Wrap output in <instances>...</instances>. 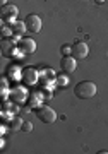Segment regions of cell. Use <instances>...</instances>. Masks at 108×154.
<instances>
[{"mask_svg": "<svg viewBox=\"0 0 108 154\" xmlns=\"http://www.w3.org/2000/svg\"><path fill=\"white\" fill-rule=\"evenodd\" d=\"M9 4V0H0V5H7Z\"/></svg>", "mask_w": 108, "mask_h": 154, "instance_id": "21", "label": "cell"}, {"mask_svg": "<svg viewBox=\"0 0 108 154\" xmlns=\"http://www.w3.org/2000/svg\"><path fill=\"white\" fill-rule=\"evenodd\" d=\"M40 79H41V75H40V70L36 67H26L22 72V81L26 86H36L40 82Z\"/></svg>", "mask_w": 108, "mask_h": 154, "instance_id": "5", "label": "cell"}, {"mask_svg": "<svg viewBox=\"0 0 108 154\" xmlns=\"http://www.w3.org/2000/svg\"><path fill=\"white\" fill-rule=\"evenodd\" d=\"M22 72H24V69L19 63H12V65L7 67V77H9V81H12V82H21Z\"/></svg>", "mask_w": 108, "mask_h": 154, "instance_id": "9", "label": "cell"}, {"mask_svg": "<svg viewBox=\"0 0 108 154\" xmlns=\"http://www.w3.org/2000/svg\"><path fill=\"white\" fill-rule=\"evenodd\" d=\"M45 94L43 91H38V93H29V98H27V105L31 108H38L40 105H43Z\"/></svg>", "mask_w": 108, "mask_h": 154, "instance_id": "12", "label": "cell"}, {"mask_svg": "<svg viewBox=\"0 0 108 154\" xmlns=\"http://www.w3.org/2000/svg\"><path fill=\"white\" fill-rule=\"evenodd\" d=\"M11 82H9V77L4 75L2 77V81H0V93H2V99L5 101V99L11 98Z\"/></svg>", "mask_w": 108, "mask_h": 154, "instance_id": "13", "label": "cell"}, {"mask_svg": "<svg viewBox=\"0 0 108 154\" xmlns=\"http://www.w3.org/2000/svg\"><path fill=\"white\" fill-rule=\"evenodd\" d=\"M89 53V46L86 41H76L72 45V57H76L79 60H84Z\"/></svg>", "mask_w": 108, "mask_h": 154, "instance_id": "7", "label": "cell"}, {"mask_svg": "<svg viewBox=\"0 0 108 154\" xmlns=\"http://www.w3.org/2000/svg\"><path fill=\"white\" fill-rule=\"evenodd\" d=\"M27 98H29V91H27L22 84H16V86L11 89V99L14 103H17V105L27 103Z\"/></svg>", "mask_w": 108, "mask_h": 154, "instance_id": "4", "label": "cell"}, {"mask_svg": "<svg viewBox=\"0 0 108 154\" xmlns=\"http://www.w3.org/2000/svg\"><path fill=\"white\" fill-rule=\"evenodd\" d=\"M5 134H7V125H5V123H2V127H0V135H4V137H5Z\"/></svg>", "mask_w": 108, "mask_h": 154, "instance_id": "19", "label": "cell"}, {"mask_svg": "<svg viewBox=\"0 0 108 154\" xmlns=\"http://www.w3.org/2000/svg\"><path fill=\"white\" fill-rule=\"evenodd\" d=\"M17 14H19V9L14 4H7V5H2L0 9V16H2V22H7V24H14L17 21Z\"/></svg>", "mask_w": 108, "mask_h": 154, "instance_id": "3", "label": "cell"}, {"mask_svg": "<svg viewBox=\"0 0 108 154\" xmlns=\"http://www.w3.org/2000/svg\"><path fill=\"white\" fill-rule=\"evenodd\" d=\"M60 53L64 57L72 55V45H62V46H60Z\"/></svg>", "mask_w": 108, "mask_h": 154, "instance_id": "17", "label": "cell"}, {"mask_svg": "<svg viewBox=\"0 0 108 154\" xmlns=\"http://www.w3.org/2000/svg\"><path fill=\"white\" fill-rule=\"evenodd\" d=\"M55 81H57V86H59V88H67L69 82H70L69 74H65V72H64V74H60V75H57Z\"/></svg>", "mask_w": 108, "mask_h": 154, "instance_id": "15", "label": "cell"}, {"mask_svg": "<svg viewBox=\"0 0 108 154\" xmlns=\"http://www.w3.org/2000/svg\"><path fill=\"white\" fill-rule=\"evenodd\" d=\"M34 113H36V116H38L40 122H43V123H55L57 122V111L52 108V106L48 105H40L38 108H34Z\"/></svg>", "mask_w": 108, "mask_h": 154, "instance_id": "2", "label": "cell"}, {"mask_svg": "<svg viewBox=\"0 0 108 154\" xmlns=\"http://www.w3.org/2000/svg\"><path fill=\"white\" fill-rule=\"evenodd\" d=\"M12 36V26L7 22H2V38H11Z\"/></svg>", "mask_w": 108, "mask_h": 154, "instance_id": "16", "label": "cell"}, {"mask_svg": "<svg viewBox=\"0 0 108 154\" xmlns=\"http://www.w3.org/2000/svg\"><path fill=\"white\" fill-rule=\"evenodd\" d=\"M5 147V139H4V135H2V140H0V149Z\"/></svg>", "mask_w": 108, "mask_h": 154, "instance_id": "20", "label": "cell"}, {"mask_svg": "<svg viewBox=\"0 0 108 154\" xmlns=\"http://www.w3.org/2000/svg\"><path fill=\"white\" fill-rule=\"evenodd\" d=\"M60 69H62V72H65V74H72V72H76L77 58L76 57H72V55L62 57V60H60Z\"/></svg>", "mask_w": 108, "mask_h": 154, "instance_id": "8", "label": "cell"}, {"mask_svg": "<svg viewBox=\"0 0 108 154\" xmlns=\"http://www.w3.org/2000/svg\"><path fill=\"white\" fill-rule=\"evenodd\" d=\"M94 2H96L98 5H101V4H105V2H106V0H94Z\"/></svg>", "mask_w": 108, "mask_h": 154, "instance_id": "22", "label": "cell"}, {"mask_svg": "<svg viewBox=\"0 0 108 154\" xmlns=\"http://www.w3.org/2000/svg\"><path fill=\"white\" fill-rule=\"evenodd\" d=\"M24 22H26V28L29 33L36 34L41 31V26H43V22H41V17L38 16V14H27L26 19H24Z\"/></svg>", "mask_w": 108, "mask_h": 154, "instance_id": "6", "label": "cell"}, {"mask_svg": "<svg viewBox=\"0 0 108 154\" xmlns=\"http://www.w3.org/2000/svg\"><path fill=\"white\" fill-rule=\"evenodd\" d=\"M98 93L96 84L93 81H81L74 86V94H76L79 99H91L94 98Z\"/></svg>", "mask_w": 108, "mask_h": 154, "instance_id": "1", "label": "cell"}, {"mask_svg": "<svg viewBox=\"0 0 108 154\" xmlns=\"http://www.w3.org/2000/svg\"><path fill=\"white\" fill-rule=\"evenodd\" d=\"M22 130H24V132H31L33 130V123L31 122H24V123H22Z\"/></svg>", "mask_w": 108, "mask_h": 154, "instance_id": "18", "label": "cell"}, {"mask_svg": "<svg viewBox=\"0 0 108 154\" xmlns=\"http://www.w3.org/2000/svg\"><path fill=\"white\" fill-rule=\"evenodd\" d=\"M26 31H27V28H26V22L24 21H16L12 24V36L14 38H17V39L24 38V33Z\"/></svg>", "mask_w": 108, "mask_h": 154, "instance_id": "11", "label": "cell"}, {"mask_svg": "<svg viewBox=\"0 0 108 154\" xmlns=\"http://www.w3.org/2000/svg\"><path fill=\"white\" fill-rule=\"evenodd\" d=\"M19 50H21L24 55H31L36 51V41L33 38H21L19 39V43H17Z\"/></svg>", "mask_w": 108, "mask_h": 154, "instance_id": "10", "label": "cell"}, {"mask_svg": "<svg viewBox=\"0 0 108 154\" xmlns=\"http://www.w3.org/2000/svg\"><path fill=\"white\" fill-rule=\"evenodd\" d=\"M22 123H24V120H22L21 116H14L11 122H9V130L11 132H19V130H22Z\"/></svg>", "mask_w": 108, "mask_h": 154, "instance_id": "14", "label": "cell"}]
</instances>
